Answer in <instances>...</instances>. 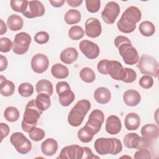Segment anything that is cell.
<instances>
[{
  "instance_id": "d590c367",
  "label": "cell",
  "mask_w": 159,
  "mask_h": 159,
  "mask_svg": "<svg viewBox=\"0 0 159 159\" xmlns=\"http://www.w3.org/2000/svg\"><path fill=\"white\" fill-rule=\"evenodd\" d=\"M10 4L13 11L23 14L28 7L29 1L25 0H11Z\"/></svg>"
},
{
  "instance_id": "5b68a950",
  "label": "cell",
  "mask_w": 159,
  "mask_h": 159,
  "mask_svg": "<svg viewBox=\"0 0 159 159\" xmlns=\"http://www.w3.org/2000/svg\"><path fill=\"white\" fill-rule=\"evenodd\" d=\"M91 108V102L87 99L78 101L70 111L68 122L73 127L80 126Z\"/></svg>"
},
{
  "instance_id": "c3c4849f",
  "label": "cell",
  "mask_w": 159,
  "mask_h": 159,
  "mask_svg": "<svg viewBox=\"0 0 159 159\" xmlns=\"http://www.w3.org/2000/svg\"><path fill=\"white\" fill-rule=\"evenodd\" d=\"M0 129H1V142L2 141L4 138L6 137L9 134V127L6 123H1L0 124Z\"/></svg>"
},
{
  "instance_id": "60d3db41",
  "label": "cell",
  "mask_w": 159,
  "mask_h": 159,
  "mask_svg": "<svg viewBox=\"0 0 159 159\" xmlns=\"http://www.w3.org/2000/svg\"><path fill=\"white\" fill-rule=\"evenodd\" d=\"M85 3L88 11L91 13L97 12L101 7L100 0H86Z\"/></svg>"
},
{
  "instance_id": "d6986e66",
  "label": "cell",
  "mask_w": 159,
  "mask_h": 159,
  "mask_svg": "<svg viewBox=\"0 0 159 159\" xmlns=\"http://www.w3.org/2000/svg\"><path fill=\"white\" fill-rule=\"evenodd\" d=\"M123 101L127 106L134 107L140 103L141 96L137 91L129 89L124 92L123 94Z\"/></svg>"
},
{
  "instance_id": "f1b7e54d",
  "label": "cell",
  "mask_w": 159,
  "mask_h": 159,
  "mask_svg": "<svg viewBox=\"0 0 159 159\" xmlns=\"http://www.w3.org/2000/svg\"><path fill=\"white\" fill-rule=\"evenodd\" d=\"M95 134L96 133L91 128L85 125L78 130L77 136L81 142L83 143H88L92 140Z\"/></svg>"
},
{
  "instance_id": "9a60e30c",
  "label": "cell",
  "mask_w": 159,
  "mask_h": 159,
  "mask_svg": "<svg viewBox=\"0 0 159 159\" xmlns=\"http://www.w3.org/2000/svg\"><path fill=\"white\" fill-rule=\"evenodd\" d=\"M45 7L39 1H29L27 10L22 14L25 17L32 19L37 17H42L45 14Z\"/></svg>"
},
{
  "instance_id": "74e56055",
  "label": "cell",
  "mask_w": 159,
  "mask_h": 159,
  "mask_svg": "<svg viewBox=\"0 0 159 159\" xmlns=\"http://www.w3.org/2000/svg\"><path fill=\"white\" fill-rule=\"evenodd\" d=\"M18 93L22 97H29L34 93V86L29 83H22L18 87Z\"/></svg>"
},
{
  "instance_id": "7402d4cb",
  "label": "cell",
  "mask_w": 159,
  "mask_h": 159,
  "mask_svg": "<svg viewBox=\"0 0 159 159\" xmlns=\"http://www.w3.org/2000/svg\"><path fill=\"white\" fill-rule=\"evenodd\" d=\"M94 99L101 104L109 102L111 98V94L109 89L105 87L98 88L94 93Z\"/></svg>"
},
{
  "instance_id": "ee69618b",
  "label": "cell",
  "mask_w": 159,
  "mask_h": 159,
  "mask_svg": "<svg viewBox=\"0 0 159 159\" xmlns=\"http://www.w3.org/2000/svg\"><path fill=\"white\" fill-rule=\"evenodd\" d=\"M34 40L39 44H45L49 40V35L47 32L40 31L35 35Z\"/></svg>"
},
{
  "instance_id": "ffe728a7",
  "label": "cell",
  "mask_w": 159,
  "mask_h": 159,
  "mask_svg": "<svg viewBox=\"0 0 159 159\" xmlns=\"http://www.w3.org/2000/svg\"><path fill=\"white\" fill-rule=\"evenodd\" d=\"M58 148V145L56 140L48 138L45 140L41 144V150L47 156H52L56 153Z\"/></svg>"
},
{
  "instance_id": "52a82bcc",
  "label": "cell",
  "mask_w": 159,
  "mask_h": 159,
  "mask_svg": "<svg viewBox=\"0 0 159 159\" xmlns=\"http://www.w3.org/2000/svg\"><path fill=\"white\" fill-rule=\"evenodd\" d=\"M124 145L128 148H147L151 146V139L140 137L136 133L127 134L123 140Z\"/></svg>"
},
{
  "instance_id": "30bf717a",
  "label": "cell",
  "mask_w": 159,
  "mask_h": 159,
  "mask_svg": "<svg viewBox=\"0 0 159 159\" xmlns=\"http://www.w3.org/2000/svg\"><path fill=\"white\" fill-rule=\"evenodd\" d=\"M120 13L119 5L114 1L108 2L101 12V17L104 22L107 24H112L116 21Z\"/></svg>"
},
{
  "instance_id": "d6a6232c",
  "label": "cell",
  "mask_w": 159,
  "mask_h": 159,
  "mask_svg": "<svg viewBox=\"0 0 159 159\" xmlns=\"http://www.w3.org/2000/svg\"><path fill=\"white\" fill-rule=\"evenodd\" d=\"M139 30L142 35L145 37H150L154 34L155 27L152 22L145 20L139 25Z\"/></svg>"
},
{
  "instance_id": "4fadbf2b",
  "label": "cell",
  "mask_w": 159,
  "mask_h": 159,
  "mask_svg": "<svg viewBox=\"0 0 159 159\" xmlns=\"http://www.w3.org/2000/svg\"><path fill=\"white\" fill-rule=\"evenodd\" d=\"M79 48L81 52L89 59L93 60L96 58L100 53L99 46L89 40H83L80 42Z\"/></svg>"
},
{
  "instance_id": "bcb514c9",
  "label": "cell",
  "mask_w": 159,
  "mask_h": 159,
  "mask_svg": "<svg viewBox=\"0 0 159 159\" xmlns=\"http://www.w3.org/2000/svg\"><path fill=\"white\" fill-rule=\"evenodd\" d=\"M134 158H147L150 159L152 158L151 153L147 148H140L138 149L137 151L135 152L134 156Z\"/></svg>"
},
{
  "instance_id": "83f0119b",
  "label": "cell",
  "mask_w": 159,
  "mask_h": 159,
  "mask_svg": "<svg viewBox=\"0 0 159 159\" xmlns=\"http://www.w3.org/2000/svg\"><path fill=\"white\" fill-rule=\"evenodd\" d=\"M51 73L52 76L57 79H65L69 75L68 68L61 63L54 64L52 66Z\"/></svg>"
},
{
  "instance_id": "8d00e7d4",
  "label": "cell",
  "mask_w": 159,
  "mask_h": 159,
  "mask_svg": "<svg viewBox=\"0 0 159 159\" xmlns=\"http://www.w3.org/2000/svg\"><path fill=\"white\" fill-rule=\"evenodd\" d=\"M84 31L83 28L78 25L72 26L68 30V36L73 40H78L83 37Z\"/></svg>"
},
{
  "instance_id": "1f68e13d",
  "label": "cell",
  "mask_w": 159,
  "mask_h": 159,
  "mask_svg": "<svg viewBox=\"0 0 159 159\" xmlns=\"http://www.w3.org/2000/svg\"><path fill=\"white\" fill-rule=\"evenodd\" d=\"M58 95L60 104L64 107L68 106L70 104H71L75 98V95L71 89L65 90Z\"/></svg>"
},
{
  "instance_id": "ac0fdd59",
  "label": "cell",
  "mask_w": 159,
  "mask_h": 159,
  "mask_svg": "<svg viewBox=\"0 0 159 159\" xmlns=\"http://www.w3.org/2000/svg\"><path fill=\"white\" fill-rule=\"evenodd\" d=\"M108 75L115 80H122L124 67L122 65L116 60H109L108 65Z\"/></svg>"
},
{
  "instance_id": "44dd1931",
  "label": "cell",
  "mask_w": 159,
  "mask_h": 159,
  "mask_svg": "<svg viewBox=\"0 0 159 159\" xmlns=\"http://www.w3.org/2000/svg\"><path fill=\"white\" fill-rule=\"evenodd\" d=\"M78 57V53L76 48L73 47H68L64 49L60 53L61 61L68 65H70L75 62Z\"/></svg>"
},
{
  "instance_id": "f907efd6",
  "label": "cell",
  "mask_w": 159,
  "mask_h": 159,
  "mask_svg": "<svg viewBox=\"0 0 159 159\" xmlns=\"http://www.w3.org/2000/svg\"><path fill=\"white\" fill-rule=\"evenodd\" d=\"M7 65H8V62H7V58L4 55H0V71H3L4 70H5L7 67Z\"/></svg>"
},
{
  "instance_id": "2e32d148",
  "label": "cell",
  "mask_w": 159,
  "mask_h": 159,
  "mask_svg": "<svg viewBox=\"0 0 159 159\" xmlns=\"http://www.w3.org/2000/svg\"><path fill=\"white\" fill-rule=\"evenodd\" d=\"M85 34L91 38L99 37L102 32V27L100 21L94 17L88 18L85 22Z\"/></svg>"
},
{
  "instance_id": "ba28073f",
  "label": "cell",
  "mask_w": 159,
  "mask_h": 159,
  "mask_svg": "<svg viewBox=\"0 0 159 159\" xmlns=\"http://www.w3.org/2000/svg\"><path fill=\"white\" fill-rule=\"evenodd\" d=\"M10 142L20 154L28 153L32 149V143L21 132H14L10 137Z\"/></svg>"
},
{
  "instance_id": "484cf974",
  "label": "cell",
  "mask_w": 159,
  "mask_h": 159,
  "mask_svg": "<svg viewBox=\"0 0 159 159\" xmlns=\"http://www.w3.org/2000/svg\"><path fill=\"white\" fill-rule=\"evenodd\" d=\"M35 89L38 94L45 93L51 96L53 92V87L51 81L42 79L37 81L35 85Z\"/></svg>"
},
{
  "instance_id": "7a4b0ae2",
  "label": "cell",
  "mask_w": 159,
  "mask_h": 159,
  "mask_svg": "<svg viewBox=\"0 0 159 159\" xmlns=\"http://www.w3.org/2000/svg\"><path fill=\"white\" fill-rule=\"evenodd\" d=\"M114 45L119 50V54L127 65L136 64L139 60V56L135 48L132 46L130 40L125 36L119 35L114 39Z\"/></svg>"
},
{
  "instance_id": "816d5d0a",
  "label": "cell",
  "mask_w": 159,
  "mask_h": 159,
  "mask_svg": "<svg viewBox=\"0 0 159 159\" xmlns=\"http://www.w3.org/2000/svg\"><path fill=\"white\" fill-rule=\"evenodd\" d=\"M49 2L53 7H61L65 2V0H50Z\"/></svg>"
},
{
  "instance_id": "ab89813d",
  "label": "cell",
  "mask_w": 159,
  "mask_h": 159,
  "mask_svg": "<svg viewBox=\"0 0 159 159\" xmlns=\"http://www.w3.org/2000/svg\"><path fill=\"white\" fill-rule=\"evenodd\" d=\"M45 135L44 130L40 128L34 127L29 132V136L30 139L35 142H39L42 140Z\"/></svg>"
},
{
  "instance_id": "e0dca14e",
  "label": "cell",
  "mask_w": 159,
  "mask_h": 159,
  "mask_svg": "<svg viewBox=\"0 0 159 159\" xmlns=\"http://www.w3.org/2000/svg\"><path fill=\"white\" fill-rule=\"evenodd\" d=\"M105 129L106 132L111 135H116L120 132L122 124L120 119L115 115L109 116L106 120Z\"/></svg>"
},
{
  "instance_id": "9c48e42d",
  "label": "cell",
  "mask_w": 159,
  "mask_h": 159,
  "mask_svg": "<svg viewBox=\"0 0 159 159\" xmlns=\"http://www.w3.org/2000/svg\"><path fill=\"white\" fill-rule=\"evenodd\" d=\"M31 41V37L29 34L24 32L17 34L13 42V52L20 55L25 54L29 50Z\"/></svg>"
},
{
  "instance_id": "f35d334b",
  "label": "cell",
  "mask_w": 159,
  "mask_h": 159,
  "mask_svg": "<svg viewBox=\"0 0 159 159\" xmlns=\"http://www.w3.org/2000/svg\"><path fill=\"white\" fill-rule=\"evenodd\" d=\"M137 78V73L135 70L129 68H124V73L122 78V81L127 83H133Z\"/></svg>"
},
{
  "instance_id": "5bb4252c",
  "label": "cell",
  "mask_w": 159,
  "mask_h": 159,
  "mask_svg": "<svg viewBox=\"0 0 159 159\" xmlns=\"http://www.w3.org/2000/svg\"><path fill=\"white\" fill-rule=\"evenodd\" d=\"M104 120V114L100 109H94L89 114L86 125L91 128L96 134L100 130Z\"/></svg>"
},
{
  "instance_id": "603a6c76",
  "label": "cell",
  "mask_w": 159,
  "mask_h": 159,
  "mask_svg": "<svg viewBox=\"0 0 159 159\" xmlns=\"http://www.w3.org/2000/svg\"><path fill=\"white\" fill-rule=\"evenodd\" d=\"M124 124L129 130H137L140 124V118L137 113L130 112L125 116Z\"/></svg>"
},
{
  "instance_id": "4dcf8cb0",
  "label": "cell",
  "mask_w": 159,
  "mask_h": 159,
  "mask_svg": "<svg viewBox=\"0 0 159 159\" xmlns=\"http://www.w3.org/2000/svg\"><path fill=\"white\" fill-rule=\"evenodd\" d=\"M35 101L37 107L42 111L48 109L51 105V100L50 98V96L45 93L39 94L37 96Z\"/></svg>"
},
{
  "instance_id": "7bdbcfd3",
  "label": "cell",
  "mask_w": 159,
  "mask_h": 159,
  "mask_svg": "<svg viewBox=\"0 0 159 159\" xmlns=\"http://www.w3.org/2000/svg\"><path fill=\"white\" fill-rule=\"evenodd\" d=\"M139 83L142 88L149 89L152 88L153 84V79L151 76L145 75L140 78Z\"/></svg>"
},
{
  "instance_id": "db71d44e",
  "label": "cell",
  "mask_w": 159,
  "mask_h": 159,
  "mask_svg": "<svg viewBox=\"0 0 159 159\" xmlns=\"http://www.w3.org/2000/svg\"><path fill=\"white\" fill-rule=\"evenodd\" d=\"M7 32V27L2 19H0V35H3Z\"/></svg>"
},
{
  "instance_id": "7c38bea8",
  "label": "cell",
  "mask_w": 159,
  "mask_h": 159,
  "mask_svg": "<svg viewBox=\"0 0 159 159\" xmlns=\"http://www.w3.org/2000/svg\"><path fill=\"white\" fill-rule=\"evenodd\" d=\"M31 68L32 70L38 74L45 72L49 65V60L47 55L43 53H37L31 59Z\"/></svg>"
},
{
  "instance_id": "f6af8a7d",
  "label": "cell",
  "mask_w": 159,
  "mask_h": 159,
  "mask_svg": "<svg viewBox=\"0 0 159 159\" xmlns=\"http://www.w3.org/2000/svg\"><path fill=\"white\" fill-rule=\"evenodd\" d=\"M109 61V60L103 59L98 63L97 69H98V71L100 73H101L102 75H108L107 70H108Z\"/></svg>"
},
{
  "instance_id": "6da1fadb",
  "label": "cell",
  "mask_w": 159,
  "mask_h": 159,
  "mask_svg": "<svg viewBox=\"0 0 159 159\" xmlns=\"http://www.w3.org/2000/svg\"><path fill=\"white\" fill-rule=\"evenodd\" d=\"M141 17L140 10L135 6H130L123 12L117 23V27L122 33H131L136 29V24L140 20Z\"/></svg>"
},
{
  "instance_id": "681fc988",
  "label": "cell",
  "mask_w": 159,
  "mask_h": 159,
  "mask_svg": "<svg viewBox=\"0 0 159 159\" xmlns=\"http://www.w3.org/2000/svg\"><path fill=\"white\" fill-rule=\"evenodd\" d=\"M84 153L83 158H99V157L96 156L93 154L91 150L88 147H83Z\"/></svg>"
},
{
  "instance_id": "b9f144b4",
  "label": "cell",
  "mask_w": 159,
  "mask_h": 159,
  "mask_svg": "<svg viewBox=\"0 0 159 159\" xmlns=\"http://www.w3.org/2000/svg\"><path fill=\"white\" fill-rule=\"evenodd\" d=\"M13 47V43L7 37L0 39V51L3 53L9 52Z\"/></svg>"
},
{
  "instance_id": "e575fe53",
  "label": "cell",
  "mask_w": 159,
  "mask_h": 159,
  "mask_svg": "<svg viewBox=\"0 0 159 159\" xmlns=\"http://www.w3.org/2000/svg\"><path fill=\"white\" fill-rule=\"evenodd\" d=\"M80 76L82 81L87 83H91L96 79V75L94 71L89 67L82 68L80 72Z\"/></svg>"
},
{
  "instance_id": "f5cc1de1",
  "label": "cell",
  "mask_w": 159,
  "mask_h": 159,
  "mask_svg": "<svg viewBox=\"0 0 159 159\" xmlns=\"http://www.w3.org/2000/svg\"><path fill=\"white\" fill-rule=\"evenodd\" d=\"M66 2L70 6L75 7H78L80 6L82 4L83 1L82 0H67Z\"/></svg>"
},
{
  "instance_id": "4316f807",
  "label": "cell",
  "mask_w": 159,
  "mask_h": 159,
  "mask_svg": "<svg viewBox=\"0 0 159 159\" xmlns=\"http://www.w3.org/2000/svg\"><path fill=\"white\" fill-rule=\"evenodd\" d=\"M7 25L12 31H17L23 27L24 20L17 14H11L7 19Z\"/></svg>"
},
{
  "instance_id": "277c9868",
  "label": "cell",
  "mask_w": 159,
  "mask_h": 159,
  "mask_svg": "<svg viewBox=\"0 0 159 159\" xmlns=\"http://www.w3.org/2000/svg\"><path fill=\"white\" fill-rule=\"evenodd\" d=\"M94 147L96 152L101 155H117L122 150V145L117 138H99L96 140Z\"/></svg>"
},
{
  "instance_id": "cb8c5ba5",
  "label": "cell",
  "mask_w": 159,
  "mask_h": 159,
  "mask_svg": "<svg viewBox=\"0 0 159 159\" xmlns=\"http://www.w3.org/2000/svg\"><path fill=\"white\" fill-rule=\"evenodd\" d=\"M0 93L5 97H8L13 94L15 90V84L11 81L7 80L6 78L1 75L0 76Z\"/></svg>"
},
{
  "instance_id": "3957f363",
  "label": "cell",
  "mask_w": 159,
  "mask_h": 159,
  "mask_svg": "<svg viewBox=\"0 0 159 159\" xmlns=\"http://www.w3.org/2000/svg\"><path fill=\"white\" fill-rule=\"evenodd\" d=\"M43 111H41L35 104V99L29 101L25 106L21 123L22 129L25 132H29L30 130L36 127Z\"/></svg>"
},
{
  "instance_id": "8992f818",
  "label": "cell",
  "mask_w": 159,
  "mask_h": 159,
  "mask_svg": "<svg viewBox=\"0 0 159 159\" xmlns=\"http://www.w3.org/2000/svg\"><path fill=\"white\" fill-rule=\"evenodd\" d=\"M137 68L141 73L158 77L159 73V66L157 61L152 56L148 55H142L138 61Z\"/></svg>"
},
{
  "instance_id": "836d02e7",
  "label": "cell",
  "mask_w": 159,
  "mask_h": 159,
  "mask_svg": "<svg viewBox=\"0 0 159 159\" xmlns=\"http://www.w3.org/2000/svg\"><path fill=\"white\" fill-rule=\"evenodd\" d=\"M20 116L19 110L14 106H9L4 111V117L9 122H14L17 121Z\"/></svg>"
},
{
  "instance_id": "f546056e",
  "label": "cell",
  "mask_w": 159,
  "mask_h": 159,
  "mask_svg": "<svg viewBox=\"0 0 159 159\" xmlns=\"http://www.w3.org/2000/svg\"><path fill=\"white\" fill-rule=\"evenodd\" d=\"M81 15L80 12L75 9L68 10L65 14L64 20L67 24L72 25L78 23L81 20Z\"/></svg>"
},
{
  "instance_id": "8fae6325",
  "label": "cell",
  "mask_w": 159,
  "mask_h": 159,
  "mask_svg": "<svg viewBox=\"0 0 159 159\" xmlns=\"http://www.w3.org/2000/svg\"><path fill=\"white\" fill-rule=\"evenodd\" d=\"M84 148L78 145H71L63 147L58 156L61 159H82L83 158Z\"/></svg>"
},
{
  "instance_id": "d4e9b609",
  "label": "cell",
  "mask_w": 159,
  "mask_h": 159,
  "mask_svg": "<svg viewBox=\"0 0 159 159\" xmlns=\"http://www.w3.org/2000/svg\"><path fill=\"white\" fill-rule=\"evenodd\" d=\"M141 134L142 137L151 140L157 139L159 135V128L154 124H145L141 129Z\"/></svg>"
},
{
  "instance_id": "7dc6e473",
  "label": "cell",
  "mask_w": 159,
  "mask_h": 159,
  "mask_svg": "<svg viewBox=\"0 0 159 159\" xmlns=\"http://www.w3.org/2000/svg\"><path fill=\"white\" fill-rule=\"evenodd\" d=\"M69 89H71L70 84L66 81H59L56 84V91L58 94Z\"/></svg>"
}]
</instances>
